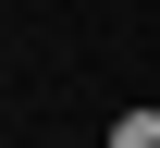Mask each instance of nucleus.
Wrapping results in <instances>:
<instances>
[{
  "label": "nucleus",
  "instance_id": "1",
  "mask_svg": "<svg viewBox=\"0 0 160 148\" xmlns=\"http://www.w3.org/2000/svg\"><path fill=\"white\" fill-rule=\"evenodd\" d=\"M111 148H160V111H123V124H111Z\"/></svg>",
  "mask_w": 160,
  "mask_h": 148
}]
</instances>
